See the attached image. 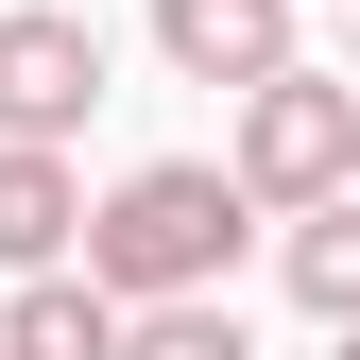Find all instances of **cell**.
I'll list each match as a JSON object with an SVG mask.
<instances>
[{
	"label": "cell",
	"instance_id": "6da1fadb",
	"mask_svg": "<svg viewBox=\"0 0 360 360\" xmlns=\"http://www.w3.org/2000/svg\"><path fill=\"white\" fill-rule=\"evenodd\" d=\"M240 240H257V206H240V172L223 155H138L103 206H86V275H103L120 309H155V292H223L240 275Z\"/></svg>",
	"mask_w": 360,
	"mask_h": 360
},
{
	"label": "cell",
	"instance_id": "7a4b0ae2",
	"mask_svg": "<svg viewBox=\"0 0 360 360\" xmlns=\"http://www.w3.org/2000/svg\"><path fill=\"white\" fill-rule=\"evenodd\" d=\"M223 172H240V206H257V223L326 206L343 172H360V86H343V69H309V52H292V69H257V86H240V138H223Z\"/></svg>",
	"mask_w": 360,
	"mask_h": 360
},
{
	"label": "cell",
	"instance_id": "3957f363",
	"mask_svg": "<svg viewBox=\"0 0 360 360\" xmlns=\"http://www.w3.org/2000/svg\"><path fill=\"white\" fill-rule=\"evenodd\" d=\"M86 103H103V18H69V0H0V138H86Z\"/></svg>",
	"mask_w": 360,
	"mask_h": 360
},
{
	"label": "cell",
	"instance_id": "277c9868",
	"mask_svg": "<svg viewBox=\"0 0 360 360\" xmlns=\"http://www.w3.org/2000/svg\"><path fill=\"white\" fill-rule=\"evenodd\" d=\"M155 69L240 103L257 69H292V0H155Z\"/></svg>",
	"mask_w": 360,
	"mask_h": 360
},
{
	"label": "cell",
	"instance_id": "5b68a950",
	"mask_svg": "<svg viewBox=\"0 0 360 360\" xmlns=\"http://www.w3.org/2000/svg\"><path fill=\"white\" fill-rule=\"evenodd\" d=\"M0 360H120V292L86 275V257L18 275V292H0Z\"/></svg>",
	"mask_w": 360,
	"mask_h": 360
},
{
	"label": "cell",
	"instance_id": "8992f818",
	"mask_svg": "<svg viewBox=\"0 0 360 360\" xmlns=\"http://www.w3.org/2000/svg\"><path fill=\"white\" fill-rule=\"evenodd\" d=\"M69 240H86V172L52 138H0V275H52Z\"/></svg>",
	"mask_w": 360,
	"mask_h": 360
},
{
	"label": "cell",
	"instance_id": "52a82bcc",
	"mask_svg": "<svg viewBox=\"0 0 360 360\" xmlns=\"http://www.w3.org/2000/svg\"><path fill=\"white\" fill-rule=\"evenodd\" d=\"M275 275H292V309H309V326H360V189H326V206H292Z\"/></svg>",
	"mask_w": 360,
	"mask_h": 360
},
{
	"label": "cell",
	"instance_id": "ba28073f",
	"mask_svg": "<svg viewBox=\"0 0 360 360\" xmlns=\"http://www.w3.org/2000/svg\"><path fill=\"white\" fill-rule=\"evenodd\" d=\"M120 360H257V343L223 292H155V309H120Z\"/></svg>",
	"mask_w": 360,
	"mask_h": 360
},
{
	"label": "cell",
	"instance_id": "9c48e42d",
	"mask_svg": "<svg viewBox=\"0 0 360 360\" xmlns=\"http://www.w3.org/2000/svg\"><path fill=\"white\" fill-rule=\"evenodd\" d=\"M343 86H360V0H343Z\"/></svg>",
	"mask_w": 360,
	"mask_h": 360
},
{
	"label": "cell",
	"instance_id": "30bf717a",
	"mask_svg": "<svg viewBox=\"0 0 360 360\" xmlns=\"http://www.w3.org/2000/svg\"><path fill=\"white\" fill-rule=\"evenodd\" d=\"M326 360H360V326H326Z\"/></svg>",
	"mask_w": 360,
	"mask_h": 360
},
{
	"label": "cell",
	"instance_id": "8fae6325",
	"mask_svg": "<svg viewBox=\"0 0 360 360\" xmlns=\"http://www.w3.org/2000/svg\"><path fill=\"white\" fill-rule=\"evenodd\" d=\"M343 189H360V172H343Z\"/></svg>",
	"mask_w": 360,
	"mask_h": 360
}]
</instances>
